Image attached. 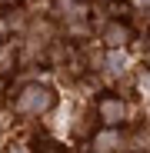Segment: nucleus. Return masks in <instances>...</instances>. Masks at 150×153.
<instances>
[{
    "mask_svg": "<svg viewBox=\"0 0 150 153\" xmlns=\"http://www.w3.org/2000/svg\"><path fill=\"white\" fill-rule=\"evenodd\" d=\"M30 97H23L20 100V110H43V107H50V93L47 90H27Z\"/></svg>",
    "mask_w": 150,
    "mask_h": 153,
    "instance_id": "obj_1",
    "label": "nucleus"
},
{
    "mask_svg": "<svg viewBox=\"0 0 150 153\" xmlns=\"http://www.w3.org/2000/svg\"><path fill=\"white\" fill-rule=\"evenodd\" d=\"M100 117H104L107 123H117V120L123 117V103H120V100H113V97L100 100Z\"/></svg>",
    "mask_w": 150,
    "mask_h": 153,
    "instance_id": "obj_2",
    "label": "nucleus"
},
{
    "mask_svg": "<svg viewBox=\"0 0 150 153\" xmlns=\"http://www.w3.org/2000/svg\"><path fill=\"white\" fill-rule=\"evenodd\" d=\"M107 40H110V43H123V40H127V30H123V27L117 30V27H113V30L107 33Z\"/></svg>",
    "mask_w": 150,
    "mask_h": 153,
    "instance_id": "obj_3",
    "label": "nucleus"
}]
</instances>
